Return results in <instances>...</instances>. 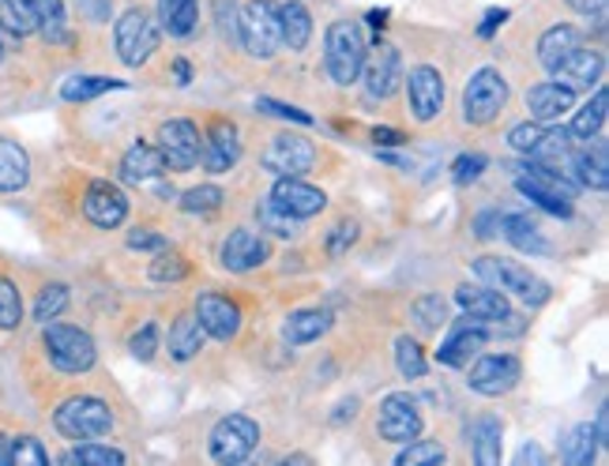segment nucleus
Listing matches in <instances>:
<instances>
[{"label":"nucleus","mask_w":609,"mask_h":466,"mask_svg":"<svg viewBox=\"0 0 609 466\" xmlns=\"http://www.w3.org/2000/svg\"><path fill=\"white\" fill-rule=\"evenodd\" d=\"M237 27H241V45L252 56H264V61H268V56H275V50L282 45L279 4H271V0H249L241 19H237Z\"/></svg>","instance_id":"8"},{"label":"nucleus","mask_w":609,"mask_h":466,"mask_svg":"<svg viewBox=\"0 0 609 466\" xmlns=\"http://www.w3.org/2000/svg\"><path fill=\"white\" fill-rule=\"evenodd\" d=\"M226 193L218 185H199V188H188L185 199H180V207H185L188 215H211L223 207Z\"/></svg>","instance_id":"47"},{"label":"nucleus","mask_w":609,"mask_h":466,"mask_svg":"<svg viewBox=\"0 0 609 466\" xmlns=\"http://www.w3.org/2000/svg\"><path fill=\"white\" fill-rule=\"evenodd\" d=\"M482 169H485L482 155H463V158H455V174L452 177L460 180V185H466V180H478Z\"/></svg>","instance_id":"55"},{"label":"nucleus","mask_w":609,"mask_h":466,"mask_svg":"<svg viewBox=\"0 0 609 466\" xmlns=\"http://www.w3.org/2000/svg\"><path fill=\"white\" fill-rule=\"evenodd\" d=\"M455 301H460L463 312H471V317L482 323H500L512 317L508 298L493 287H460L455 290Z\"/></svg>","instance_id":"22"},{"label":"nucleus","mask_w":609,"mask_h":466,"mask_svg":"<svg viewBox=\"0 0 609 466\" xmlns=\"http://www.w3.org/2000/svg\"><path fill=\"white\" fill-rule=\"evenodd\" d=\"M448 452H444L441 441H411L406 452L399 455V466H417V463H444Z\"/></svg>","instance_id":"48"},{"label":"nucleus","mask_w":609,"mask_h":466,"mask_svg":"<svg viewBox=\"0 0 609 466\" xmlns=\"http://www.w3.org/2000/svg\"><path fill=\"white\" fill-rule=\"evenodd\" d=\"M504 19H508V12H497V8H493V12H485V23L478 27V34H482V38H489V34L497 31V27L504 23Z\"/></svg>","instance_id":"59"},{"label":"nucleus","mask_w":609,"mask_h":466,"mask_svg":"<svg viewBox=\"0 0 609 466\" xmlns=\"http://www.w3.org/2000/svg\"><path fill=\"white\" fill-rule=\"evenodd\" d=\"M31 180V155L12 136H0V193H23Z\"/></svg>","instance_id":"24"},{"label":"nucleus","mask_w":609,"mask_h":466,"mask_svg":"<svg viewBox=\"0 0 609 466\" xmlns=\"http://www.w3.org/2000/svg\"><path fill=\"white\" fill-rule=\"evenodd\" d=\"M193 317L199 320L204 335H211L218 342H230L237 339V331H241V309H237L230 298H223V293H199Z\"/></svg>","instance_id":"16"},{"label":"nucleus","mask_w":609,"mask_h":466,"mask_svg":"<svg viewBox=\"0 0 609 466\" xmlns=\"http://www.w3.org/2000/svg\"><path fill=\"white\" fill-rule=\"evenodd\" d=\"M237 155H241V139H237V128L226 117H215L211 128L204 136V151H199V162H204L207 174H230Z\"/></svg>","instance_id":"19"},{"label":"nucleus","mask_w":609,"mask_h":466,"mask_svg":"<svg viewBox=\"0 0 609 466\" xmlns=\"http://www.w3.org/2000/svg\"><path fill=\"white\" fill-rule=\"evenodd\" d=\"M523 376V365L516 354H482L478 361L471 365V376H466V384L474 387L478 395H508L512 387L519 384Z\"/></svg>","instance_id":"13"},{"label":"nucleus","mask_w":609,"mask_h":466,"mask_svg":"<svg viewBox=\"0 0 609 466\" xmlns=\"http://www.w3.org/2000/svg\"><path fill=\"white\" fill-rule=\"evenodd\" d=\"M579 15H595L598 23H606V0H568Z\"/></svg>","instance_id":"57"},{"label":"nucleus","mask_w":609,"mask_h":466,"mask_svg":"<svg viewBox=\"0 0 609 466\" xmlns=\"http://www.w3.org/2000/svg\"><path fill=\"white\" fill-rule=\"evenodd\" d=\"M485 342H489V331H485L482 320L471 317L452 331L441 350H436V361H444V365H452V369H466L471 358H478L485 350Z\"/></svg>","instance_id":"20"},{"label":"nucleus","mask_w":609,"mask_h":466,"mask_svg":"<svg viewBox=\"0 0 609 466\" xmlns=\"http://www.w3.org/2000/svg\"><path fill=\"white\" fill-rule=\"evenodd\" d=\"M376 433L384 436L388 444L417 441V433H422V406H417V398L406 395V392H392V395L380 398Z\"/></svg>","instance_id":"9"},{"label":"nucleus","mask_w":609,"mask_h":466,"mask_svg":"<svg viewBox=\"0 0 609 466\" xmlns=\"http://www.w3.org/2000/svg\"><path fill=\"white\" fill-rule=\"evenodd\" d=\"M606 106H609V94H606V87H598L595 91V99L587 102L584 110H576V117H572V136H579V139H591V136H598L602 132V125H606Z\"/></svg>","instance_id":"36"},{"label":"nucleus","mask_w":609,"mask_h":466,"mask_svg":"<svg viewBox=\"0 0 609 466\" xmlns=\"http://www.w3.org/2000/svg\"><path fill=\"white\" fill-rule=\"evenodd\" d=\"M155 350H158V328H155V323H144V328L132 335V358L151 361V358H155Z\"/></svg>","instance_id":"52"},{"label":"nucleus","mask_w":609,"mask_h":466,"mask_svg":"<svg viewBox=\"0 0 609 466\" xmlns=\"http://www.w3.org/2000/svg\"><path fill=\"white\" fill-rule=\"evenodd\" d=\"M50 463V452L38 436H12V466H42Z\"/></svg>","instance_id":"49"},{"label":"nucleus","mask_w":609,"mask_h":466,"mask_svg":"<svg viewBox=\"0 0 609 466\" xmlns=\"http://www.w3.org/2000/svg\"><path fill=\"white\" fill-rule=\"evenodd\" d=\"M516 463H546V455H541L535 444H527V448L516 455Z\"/></svg>","instance_id":"60"},{"label":"nucleus","mask_w":609,"mask_h":466,"mask_svg":"<svg viewBox=\"0 0 609 466\" xmlns=\"http://www.w3.org/2000/svg\"><path fill=\"white\" fill-rule=\"evenodd\" d=\"M411 320L422 335H436V331L448 323V301H444L441 293H425V298H417L411 306Z\"/></svg>","instance_id":"35"},{"label":"nucleus","mask_w":609,"mask_h":466,"mask_svg":"<svg viewBox=\"0 0 609 466\" xmlns=\"http://www.w3.org/2000/svg\"><path fill=\"white\" fill-rule=\"evenodd\" d=\"M260 110L275 113V117H287V121H298V125H312V117L304 110H293V106H282V102H271V99H260Z\"/></svg>","instance_id":"56"},{"label":"nucleus","mask_w":609,"mask_h":466,"mask_svg":"<svg viewBox=\"0 0 609 466\" xmlns=\"http://www.w3.org/2000/svg\"><path fill=\"white\" fill-rule=\"evenodd\" d=\"M504 110H508V80H504L497 69H478L463 91V117L471 121V125L485 128L493 125Z\"/></svg>","instance_id":"6"},{"label":"nucleus","mask_w":609,"mask_h":466,"mask_svg":"<svg viewBox=\"0 0 609 466\" xmlns=\"http://www.w3.org/2000/svg\"><path fill=\"white\" fill-rule=\"evenodd\" d=\"M406 102H411L414 121H422V125L436 121L444 110V75L430 69V64L411 69V75H406Z\"/></svg>","instance_id":"14"},{"label":"nucleus","mask_w":609,"mask_h":466,"mask_svg":"<svg viewBox=\"0 0 609 466\" xmlns=\"http://www.w3.org/2000/svg\"><path fill=\"white\" fill-rule=\"evenodd\" d=\"M34 8V31L45 38V45H69V12H64V0H31Z\"/></svg>","instance_id":"26"},{"label":"nucleus","mask_w":609,"mask_h":466,"mask_svg":"<svg viewBox=\"0 0 609 466\" xmlns=\"http://www.w3.org/2000/svg\"><path fill=\"white\" fill-rule=\"evenodd\" d=\"M365 34L354 19H336L328 27V38H323V69H328L331 83L339 87H350L358 83L361 75V64H365Z\"/></svg>","instance_id":"1"},{"label":"nucleus","mask_w":609,"mask_h":466,"mask_svg":"<svg viewBox=\"0 0 609 466\" xmlns=\"http://www.w3.org/2000/svg\"><path fill=\"white\" fill-rule=\"evenodd\" d=\"M606 144H598L595 151L587 147V151H572L568 155V169L576 174L579 185H587V188H595V193H606V185H609V174H606Z\"/></svg>","instance_id":"29"},{"label":"nucleus","mask_w":609,"mask_h":466,"mask_svg":"<svg viewBox=\"0 0 609 466\" xmlns=\"http://www.w3.org/2000/svg\"><path fill=\"white\" fill-rule=\"evenodd\" d=\"M0 31L12 38H31L34 34L31 0H0Z\"/></svg>","instance_id":"37"},{"label":"nucleus","mask_w":609,"mask_h":466,"mask_svg":"<svg viewBox=\"0 0 609 466\" xmlns=\"http://www.w3.org/2000/svg\"><path fill=\"white\" fill-rule=\"evenodd\" d=\"M174 69H177V75H180V80H177V83H188V80H193V69H188V64H185V61H177V64H174Z\"/></svg>","instance_id":"62"},{"label":"nucleus","mask_w":609,"mask_h":466,"mask_svg":"<svg viewBox=\"0 0 609 466\" xmlns=\"http://www.w3.org/2000/svg\"><path fill=\"white\" fill-rule=\"evenodd\" d=\"M158 38H162L158 19L151 12H144V8H128V12L117 19V27H113L117 56L128 64V69H140V64H147L151 56H155Z\"/></svg>","instance_id":"5"},{"label":"nucleus","mask_w":609,"mask_h":466,"mask_svg":"<svg viewBox=\"0 0 609 466\" xmlns=\"http://www.w3.org/2000/svg\"><path fill=\"white\" fill-rule=\"evenodd\" d=\"M602 69H606V61H602V53L598 50H587V45H579V50L568 56L565 64L554 72L565 87H591V83L602 80Z\"/></svg>","instance_id":"25"},{"label":"nucleus","mask_w":609,"mask_h":466,"mask_svg":"<svg viewBox=\"0 0 609 466\" xmlns=\"http://www.w3.org/2000/svg\"><path fill=\"white\" fill-rule=\"evenodd\" d=\"M500 230L519 252H546L549 249L546 237H541V230H538V222L527 215H500Z\"/></svg>","instance_id":"34"},{"label":"nucleus","mask_w":609,"mask_h":466,"mask_svg":"<svg viewBox=\"0 0 609 466\" xmlns=\"http://www.w3.org/2000/svg\"><path fill=\"white\" fill-rule=\"evenodd\" d=\"M395 365L399 373H403L406 380H422L425 376V354H422V342L403 335L395 342Z\"/></svg>","instance_id":"46"},{"label":"nucleus","mask_w":609,"mask_h":466,"mask_svg":"<svg viewBox=\"0 0 609 466\" xmlns=\"http://www.w3.org/2000/svg\"><path fill=\"white\" fill-rule=\"evenodd\" d=\"M166 234H158V230H151V226H136V230L128 234V249H136V252H158V249H166Z\"/></svg>","instance_id":"51"},{"label":"nucleus","mask_w":609,"mask_h":466,"mask_svg":"<svg viewBox=\"0 0 609 466\" xmlns=\"http://www.w3.org/2000/svg\"><path fill=\"white\" fill-rule=\"evenodd\" d=\"M358 241V222H350V218H339L336 226L328 230V241H323V249H328L331 260H339V256L350 252V245Z\"/></svg>","instance_id":"50"},{"label":"nucleus","mask_w":609,"mask_h":466,"mask_svg":"<svg viewBox=\"0 0 609 466\" xmlns=\"http://www.w3.org/2000/svg\"><path fill=\"white\" fill-rule=\"evenodd\" d=\"M162 151V162H166V169H174V174H188V169L199 166V151H204V136H199V128L193 121L185 117H174L166 121V125L158 128V144Z\"/></svg>","instance_id":"10"},{"label":"nucleus","mask_w":609,"mask_h":466,"mask_svg":"<svg viewBox=\"0 0 609 466\" xmlns=\"http://www.w3.org/2000/svg\"><path fill=\"white\" fill-rule=\"evenodd\" d=\"M373 139L380 147H399L406 136H403V132H395V128H373Z\"/></svg>","instance_id":"58"},{"label":"nucleus","mask_w":609,"mask_h":466,"mask_svg":"<svg viewBox=\"0 0 609 466\" xmlns=\"http://www.w3.org/2000/svg\"><path fill=\"white\" fill-rule=\"evenodd\" d=\"M188 271H193V263L185 260L177 249H158L155 252V260H151V279L155 282H180V279H188Z\"/></svg>","instance_id":"44"},{"label":"nucleus","mask_w":609,"mask_h":466,"mask_svg":"<svg viewBox=\"0 0 609 466\" xmlns=\"http://www.w3.org/2000/svg\"><path fill=\"white\" fill-rule=\"evenodd\" d=\"M541 128L538 121H530V125H519V128H512V136H508V144L516 147V151H523V155H530V151H535V144L541 139Z\"/></svg>","instance_id":"53"},{"label":"nucleus","mask_w":609,"mask_h":466,"mask_svg":"<svg viewBox=\"0 0 609 466\" xmlns=\"http://www.w3.org/2000/svg\"><path fill=\"white\" fill-rule=\"evenodd\" d=\"M279 34H282V45H287L290 53H301L304 45H309L312 15H309V8H304L301 0H287V4H279Z\"/></svg>","instance_id":"27"},{"label":"nucleus","mask_w":609,"mask_h":466,"mask_svg":"<svg viewBox=\"0 0 609 466\" xmlns=\"http://www.w3.org/2000/svg\"><path fill=\"white\" fill-rule=\"evenodd\" d=\"M0 466H12V436L0 433Z\"/></svg>","instance_id":"61"},{"label":"nucleus","mask_w":609,"mask_h":466,"mask_svg":"<svg viewBox=\"0 0 609 466\" xmlns=\"http://www.w3.org/2000/svg\"><path fill=\"white\" fill-rule=\"evenodd\" d=\"M579 45H584V31L572 23H557V27H549L546 34H541V42H538V61H541V69L546 72H557L560 64L572 56Z\"/></svg>","instance_id":"23"},{"label":"nucleus","mask_w":609,"mask_h":466,"mask_svg":"<svg viewBox=\"0 0 609 466\" xmlns=\"http://www.w3.org/2000/svg\"><path fill=\"white\" fill-rule=\"evenodd\" d=\"M500 433H504V425H500V417H493V414H485L471 425L474 463H482V466L500 463Z\"/></svg>","instance_id":"31"},{"label":"nucleus","mask_w":609,"mask_h":466,"mask_svg":"<svg viewBox=\"0 0 609 466\" xmlns=\"http://www.w3.org/2000/svg\"><path fill=\"white\" fill-rule=\"evenodd\" d=\"M572 106H576V91L565 87V83H538V87L527 91L530 121H538V125H549V121L565 117Z\"/></svg>","instance_id":"21"},{"label":"nucleus","mask_w":609,"mask_h":466,"mask_svg":"<svg viewBox=\"0 0 609 466\" xmlns=\"http://www.w3.org/2000/svg\"><path fill=\"white\" fill-rule=\"evenodd\" d=\"M23 323V293L8 275H0V331H16Z\"/></svg>","instance_id":"45"},{"label":"nucleus","mask_w":609,"mask_h":466,"mask_svg":"<svg viewBox=\"0 0 609 466\" xmlns=\"http://www.w3.org/2000/svg\"><path fill=\"white\" fill-rule=\"evenodd\" d=\"M0 61H4V38H0Z\"/></svg>","instance_id":"64"},{"label":"nucleus","mask_w":609,"mask_h":466,"mask_svg":"<svg viewBox=\"0 0 609 466\" xmlns=\"http://www.w3.org/2000/svg\"><path fill=\"white\" fill-rule=\"evenodd\" d=\"M53 425L56 433L69 436V441H94V436H106L113 429V414L102 398L72 395L53 411Z\"/></svg>","instance_id":"4"},{"label":"nucleus","mask_w":609,"mask_h":466,"mask_svg":"<svg viewBox=\"0 0 609 466\" xmlns=\"http://www.w3.org/2000/svg\"><path fill=\"white\" fill-rule=\"evenodd\" d=\"M256 222H260V230H268V234H275V237H298L301 234V218H293V215H287L282 207H275L271 199H260L256 204Z\"/></svg>","instance_id":"40"},{"label":"nucleus","mask_w":609,"mask_h":466,"mask_svg":"<svg viewBox=\"0 0 609 466\" xmlns=\"http://www.w3.org/2000/svg\"><path fill=\"white\" fill-rule=\"evenodd\" d=\"M166 350H169V358L174 361L199 358V350H204V328H199V320L193 317V312H180V317L169 323Z\"/></svg>","instance_id":"28"},{"label":"nucleus","mask_w":609,"mask_h":466,"mask_svg":"<svg viewBox=\"0 0 609 466\" xmlns=\"http://www.w3.org/2000/svg\"><path fill=\"white\" fill-rule=\"evenodd\" d=\"M365 94L369 99H392L395 87L403 83V56H399L395 45H376L373 56L365 53Z\"/></svg>","instance_id":"17"},{"label":"nucleus","mask_w":609,"mask_h":466,"mask_svg":"<svg viewBox=\"0 0 609 466\" xmlns=\"http://www.w3.org/2000/svg\"><path fill=\"white\" fill-rule=\"evenodd\" d=\"M69 287L64 282H45L42 290H38V298H34V309H31V317L34 323H50L61 317L64 309H69Z\"/></svg>","instance_id":"38"},{"label":"nucleus","mask_w":609,"mask_h":466,"mask_svg":"<svg viewBox=\"0 0 609 466\" xmlns=\"http://www.w3.org/2000/svg\"><path fill=\"white\" fill-rule=\"evenodd\" d=\"M199 23V0H158V27L174 38H188Z\"/></svg>","instance_id":"30"},{"label":"nucleus","mask_w":609,"mask_h":466,"mask_svg":"<svg viewBox=\"0 0 609 466\" xmlns=\"http://www.w3.org/2000/svg\"><path fill=\"white\" fill-rule=\"evenodd\" d=\"M320 151L312 139L298 136V132H275L271 144L264 147V169H271L275 177H304L312 174V166H317Z\"/></svg>","instance_id":"7"},{"label":"nucleus","mask_w":609,"mask_h":466,"mask_svg":"<svg viewBox=\"0 0 609 466\" xmlns=\"http://www.w3.org/2000/svg\"><path fill=\"white\" fill-rule=\"evenodd\" d=\"M328 328H331V317L323 309H301L282 323V339H287L290 346H304V342H317Z\"/></svg>","instance_id":"32"},{"label":"nucleus","mask_w":609,"mask_h":466,"mask_svg":"<svg viewBox=\"0 0 609 466\" xmlns=\"http://www.w3.org/2000/svg\"><path fill=\"white\" fill-rule=\"evenodd\" d=\"M218 260H223L226 271L234 275H249L256 268L271 260V241L260 230H249V226H237V230L226 234L223 249H218Z\"/></svg>","instance_id":"12"},{"label":"nucleus","mask_w":609,"mask_h":466,"mask_svg":"<svg viewBox=\"0 0 609 466\" xmlns=\"http://www.w3.org/2000/svg\"><path fill=\"white\" fill-rule=\"evenodd\" d=\"M121 174L125 180H155L166 174V162H162V151L151 144H136L128 147V155L121 158Z\"/></svg>","instance_id":"33"},{"label":"nucleus","mask_w":609,"mask_h":466,"mask_svg":"<svg viewBox=\"0 0 609 466\" xmlns=\"http://www.w3.org/2000/svg\"><path fill=\"white\" fill-rule=\"evenodd\" d=\"M83 215L99 230H117L128 218V196L110 180H91L87 193H83Z\"/></svg>","instance_id":"15"},{"label":"nucleus","mask_w":609,"mask_h":466,"mask_svg":"<svg viewBox=\"0 0 609 466\" xmlns=\"http://www.w3.org/2000/svg\"><path fill=\"white\" fill-rule=\"evenodd\" d=\"M42 350L50 358V365L56 373H91L94 361H99V350H94V339L75 323H42Z\"/></svg>","instance_id":"2"},{"label":"nucleus","mask_w":609,"mask_h":466,"mask_svg":"<svg viewBox=\"0 0 609 466\" xmlns=\"http://www.w3.org/2000/svg\"><path fill=\"white\" fill-rule=\"evenodd\" d=\"M516 188L527 199H535V204L541 207V211H549V215H560V218H568L572 215V199H565V196H557V193H549L546 185H538V180H527V177H516Z\"/></svg>","instance_id":"43"},{"label":"nucleus","mask_w":609,"mask_h":466,"mask_svg":"<svg viewBox=\"0 0 609 466\" xmlns=\"http://www.w3.org/2000/svg\"><path fill=\"white\" fill-rule=\"evenodd\" d=\"M598 433H595V425H576L572 433H568V441H565V463H572V466H587L598 455Z\"/></svg>","instance_id":"41"},{"label":"nucleus","mask_w":609,"mask_h":466,"mask_svg":"<svg viewBox=\"0 0 609 466\" xmlns=\"http://www.w3.org/2000/svg\"><path fill=\"white\" fill-rule=\"evenodd\" d=\"M268 199L293 218H312V215H320L323 207H328V196H323L317 185L301 180V177H279Z\"/></svg>","instance_id":"18"},{"label":"nucleus","mask_w":609,"mask_h":466,"mask_svg":"<svg viewBox=\"0 0 609 466\" xmlns=\"http://www.w3.org/2000/svg\"><path fill=\"white\" fill-rule=\"evenodd\" d=\"M211 459L215 463H245L260 444V425L245 414H230L211 429Z\"/></svg>","instance_id":"11"},{"label":"nucleus","mask_w":609,"mask_h":466,"mask_svg":"<svg viewBox=\"0 0 609 466\" xmlns=\"http://www.w3.org/2000/svg\"><path fill=\"white\" fill-rule=\"evenodd\" d=\"M218 31H223L226 42H241V27H237V15H234V0H218Z\"/></svg>","instance_id":"54"},{"label":"nucleus","mask_w":609,"mask_h":466,"mask_svg":"<svg viewBox=\"0 0 609 466\" xmlns=\"http://www.w3.org/2000/svg\"><path fill=\"white\" fill-rule=\"evenodd\" d=\"M128 455L117 452V448H106V444H94V441H83L75 452H64L61 463L64 466H110V463H125Z\"/></svg>","instance_id":"39"},{"label":"nucleus","mask_w":609,"mask_h":466,"mask_svg":"<svg viewBox=\"0 0 609 466\" xmlns=\"http://www.w3.org/2000/svg\"><path fill=\"white\" fill-rule=\"evenodd\" d=\"M474 275H478L485 287L500 293H516V298L535 301V306H541V301L549 298L546 282L530 268H523L519 260H508V256H482V260H474Z\"/></svg>","instance_id":"3"},{"label":"nucleus","mask_w":609,"mask_h":466,"mask_svg":"<svg viewBox=\"0 0 609 466\" xmlns=\"http://www.w3.org/2000/svg\"><path fill=\"white\" fill-rule=\"evenodd\" d=\"M117 87H125V83L110 80V75H80V80L64 83L61 94H64V102H87V99H99V94L117 91Z\"/></svg>","instance_id":"42"},{"label":"nucleus","mask_w":609,"mask_h":466,"mask_svg":"<svg viewBox=\"0 0 609 466\" xmlns=\"http://www.w3.org/2000/svg\"><path fill=\"white\" fill-rule=\"evenodd\" d=\"M369 23H373V27H384V23H388V12H369Z\"/></svg>","instance_id":"63"}]
</instances>
